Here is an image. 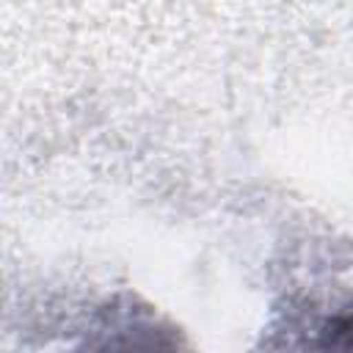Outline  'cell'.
Masks as SVG:
<instances>
[{"label": "cell", "mask_w": 353, "mask_h": 353, "mask_svg": "<svg viewBox=\"0 0 353 353\" xmlns=\"http://www.w3.org/2000/svg\"><path fill=\"white\" fill-rule=\"evenodd\" d=\"M323 347H353V309L331 317L323 325Z\"/></svg>", "instance_id": "6da1fadb"}]
</instances>
